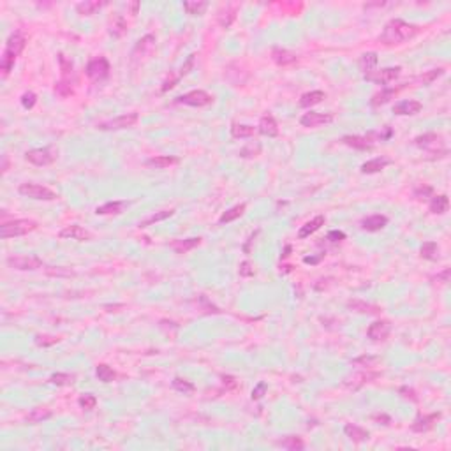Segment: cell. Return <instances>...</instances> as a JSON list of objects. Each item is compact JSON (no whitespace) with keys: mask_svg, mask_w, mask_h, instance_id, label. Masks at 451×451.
Listing matches in <instances>:
<instances>
[{"mask_svg":"<svg viewBox=\"0 0 451 451\" xmlns=\"http://www.w3.org/2000/svg\"><path fill=\"white\" fill-rule=\"evenodd\" d=\"M178 162V157H169V155H159V157H152L148 159L146 164L148 166H155V168L159 169H164V168H169L171 164H176Z\"/></svg>","mask_w":451,"mask_h":451,"instance_id":"obj_38","label":"cell"},{"mask_svg":"<svg viewBox=\"0 0 451 451\" xmlns=\"http://www.w3.org/2000/svg\"><path fill=\"white\" fill-rule=\"evenodd\" d=\"M173 388L183 395H189L194 391V384L185 379H182V377H175V379H173Z\"/></svg>","mask_w":451,"mask_h":451,"instance_id":"obj_45","label":"cell"},{"mask_svg":"<svg viewBox=\"0 0 451 451\" xmlns=\"http://www.w3.org/2000/svg\"><path fill=\"white\" fill-rule=\"evenodd\" d=\"M139 120L137 113H127V115H120L116 118H111L108 122H101L97 125L99 130H120V129H129L134 127Z\"/></svg>","mask_w":451,"mask_h":451,"instance_id":"obj_6","label":"cell"},{"mask_svg":"<svg viewBox=\"0 0 451 451\" xmlns=\"http://www.w3.org/2000/svg\"><path fill=\"white\" fill-rule=\"evenodd\" d=\"M400 70H402L400 67H386V69L373 70L372 74L365 76V80L373 81V83H377V85H388L400 76Z\"/></svg>","mask_w":451,"mask_h":451,"instance_id":"obj_12","label":"cell"},{"mask_svg":"<svg viewBox=\"0 0 451 451\" xmlns=\"http://www.w3.org/2000/svg\"><path fill=\"white\" fill-rule=\"evenodd\" d=\"M78 404H80V407L85 409V411H92V409H95V405H97V398H95L92 393H85L83 397H80Z\"/></svg>","mask_w":451,"mask_h":451,"instance_id":"obj_48","label":"cell"},{"mask_svg":"<svg viewBox=\"0 0 451 451\" xmlns=\"http://www.w3.org/2000/svg\"><path fill=\"white\" fill-rule=\"evenodd\" d=\"M259 132L263 134V136H268V137L278 136V127H277V122H275L273 116L264 115L263 118L259 120Z\"/></svg>","mask_w":451,"mask_h":451,"instance_id":"obj_22","label":"cell"},{"mask_svg":"<svg viewBox=\"0 0 451 451\" xmlns=\"http://www.w3.org/2000/svg\"><path fill=\"white\" fill-rule=\"evenodd\" d=\"M414 143H416V146L423 148V150H430L433 155L437 148L442 146V136H440V134H435V132H426V134H423V136L416 137Z\"/></svg>","mask_w":451,"mask_h":451,"instance_id":"obj_13","label":"cell"},{"mask_svg":"<svg viewBox=\"0 0 451 451\" xmlns=\"http://www.w3.org/2000/svg\"><path fill=\"white\" fill-rule=\"evenodd\" d=\"M34 229H37V222L30 220V218H16V220L4 222L0 226V236L4 240L14 238V236H23L32 233Z\"/></svg>","mask_w":451,"mask_h":451,"instance_id":"obj_3","label":"cell"},{"mask_svg":"<svg viewBox=\"0 0 451 451\" xmlns=\"http://www.w3.org/2000/svg\"><path fill=\"white\" fill-rule=\"evenodd\" d=\"M271 58L275 60V63H278L282 67L292 65V63L298 62V55L285 48H273L271 49Z\"/></svg>","mask_w":451,"mask_h":451,"instance_id":"obj_17","label":"cell"},{"mask_svg":"<svg viewBox=\"0 0 451 451\" xmlns=\"http://www.w3.org/2000/svg\"><path fill=\"white\" fill-rule=\"evenodd\" d=\"M104 6H106V2H99V0H87V2L78 4L76 11L80 14H83V16H92V14H95L99 9H102Z\"/></svg>","mask_w":451,"mask_h":451,"instance_id":"obj_29","label":"cell"},{"mask_svg":"<svg viewBox=\"0 0 451 451\" xmlns=\"http://www.w3.org/2000/svg\"><path fill=\"white\" fill-rule=\"evenodd\" d=\"M379 361H381L379 356H359V358L352 359V365L363 366V368H372V366H375Z\"/></svg>","mask_w":451,"mask_h":451,"instance_id":"obj_44","label":"cell"},{"mask_svg":"<svg viewBox=\"0 0 451 451\" xmlns=\"http://www.w3.org/2000/svg\"><path fill=\"white\" fill-rule=\"evenodd\" d=\"M35 101H37V97H35L34 92H27V94L21 95V106H23L25 109H32V108H34Z\"/></svg>","mask_w":451,"mask_h":451,"instance_id":"obj_52","label":"cell"},{"mask_svg":"<svg viewBox=\"0 0 451 451\" xmlns=\"http://www.w3.org/2000/svg\"><path fill=\"white\" fill-rule=\"evenodd\" d=\"M421 102L414 101V99H409V101H400L393 106V113L398 116H409V115H416V113L421 111Z\"/></svg>","mask_w":451,"mask_h":451,"instance_id":"obj_15","label":"cell"},{"mask_svg":"<svg viewBox=\"0 0 451 451\" xmlns=\"http://www.w3.org/2000/svg\"><path fill=\"white\" fill-rule=\"evenodd\" d=\"M390 331H391V324L388 321H375V323H372L368 326L366 335H368L370 340L379 342V340H386Z\"/></svg>","mask_w":451,"mask_h":451,"instance_id":"obj_14","label":"cell"},{"mask_svg":"<svg viewBox=\"0 0 451 451\" xmlns=\"http://www.w3.org/2000/svg\"><path fill=\"white\" fill-rule=\"evenodd\" d=\"M442 74H444V69H432V70H428L426 74H423V76H421V83L423 85H430L433 80H437V78L442 76Z\"/></svg>","mask_w":451,"mask_h":451,"instance_id":"obj_51","label":"cell"},{"mask_svg":"<svg viewBox=\"0 0 451 451\" xmlns=\"http://www.w3.org/2000/svg\"><path fill=\"white\" fill-rule=\"evenodd\" d=\"M7 264L13 270L20 271H32L42 266V259L37 256H11L7 257Z\"/></svg>","mask_w":451,"mask_h":451,"instance_id":"obj_8","label":"cell"},{"mask_svg":"<svg viewBox=\"0 0 451 451\" xmlns=\"http://www.w3.org/2000/svg\"><path fill=\"white\" fill-rule=\"evenodd\" d=\"M388 164H391L390 159L375 157V159H372V161H366L365 164L361 166V173H365V175H373V173H379L381 169H384Z\"/></svg>","mask_w":451,"mask_h":451,"instance_id":"obj_25","label":"cell"},{"mask_svg":"<svg viewBox=\"0 0 451 451\" xmlns=\"http://www.w3.org/2000/svg\"><path fill=\"white\" fill-rule=\"evenodd\" d=\"M127 206V201H109V203H104L101 206L95 208V213L97 215H118L122 213V210Z\"/></svg>","mask_w":451,"mask_h":451,"instance_id":"obj_23","label":"cell"},{"mask_svg":"<svg viewBox=\"0 0 451 451\" xmlns=\"http://www.w3.org/2000/svg\"><path fill=\"white\" fill-rule=\"evenodd\" d=\"M155 42L157 41H155V37L152 34L141 37L139 41H137V44L134 46V49H132V60L134 62H141V60L148 58V56L154 53Z\"/></svg>","mask_w":451,"mask_h":451,"instance_id":"obj_9","label":"cell"},{"mask_svg":"<svg viewBox=\"0 0 451 451\" xmlns=\"http://www.w3.org/2000/svg\"><path fill=\"white\" fill-rule=\"evenodd\" d=\"M235 13H236V9H226V14L224 13L218 14V25H220V27H224V28L231 27L233 20L236 18Z\"/></svg>","mask_w":451,"mask_h":451,"instance_id":"obj_49","label":"cell"},{"mask_svg":"<svg viewBox=\"0 0 451 451\" xmlns=\"http://www.w3.org/2000/svg\"><path fill=\"white\" fill-rule=\"evenodd\" d=\"M60 238H70V240H78V242H85V240H90L92 235L87 231V229H83L81 226L78 224H70L67 226V228H63L62 231L58 233Z\"/></svg>","mask_w":451,"mask_h":451,"instance_id":"obj_16","label":"cell"},{"mask_svg":"<svg viewBox=\"0 0 451 451\" xmlns=\"http://www.w3.org/2000/svg\"><path fill=\"white\" fill-rule=\"evenodd\" d=\"M74 379H76V377H74L72 373H67V372H56L49 377V381H51L53 384H56V386H69V384L74 383Z\"/></svg>","mask_w":451,"mask_h":451,"instance_id":"obj_43","label":"cell"},{"mask_svg":"<svg viewBox=\"0 0 451 451\" xmlns=\"http://www.w3.org/2000/svg\"><path fill=\"white\" fill-rule=\"evenodd\" d=\"M254 132H256V129H254L252 125H243V123H235V125L231 127V134L233 137H236V139H242V137H250L254 136Z\"/></svg>","mask_w":451,"mask_h":451,"instance_id":"obj_40","label":"cell"},{"mask_svg":"<svg viewBox=\"0 0 451 451\" xmlns=\"http://www.w3.org/2000/svg\"><path fill=\"white\" fill-rule=\"evenodd\" d=\"M344 433L351 440H354V442H363V440H366L370 435L368 430L361 428V426H358V425H352V423H347V425L344 426Z\"/></svg>","mask_w":451,"mask_h":451,"instance_id":"obj_24","label":"cell"},{"mask_svg":"<svg viewBox=\"0 0 451 451\" xmlns=\"http://www.w3.org/2000/svg\"><path fill=\"white\" fill-rule=\"evenodd\" d=\"M243 211H245V204H236V206H231L228 211H224V213L220 215V218H218V222L220 224H228V222H233L236 220L238 217H242Z\"/></svg>","mask_w":451,"mask_h":451,"instance_id":"obj_34","label":"cell"},{"mask_svg":"<svg viewBox=\"0 0 451 451\" xmlns=\"http://www.w3.org/2000/svg\"><path fill=\"white\" fill-rule=\"evenodd\" d=\"M18 190H20L21 196L30 197V199H37V201L56 199V194L51 189H48L44 185H37V183H21Z\"/></svg>","mask_w":451,"mask_h":451,"instance_id":"obj_5","label":"cell"},{"mask_svg":"<svg viewBox=\"0 0 451 451\" xmlns=\"http://www.w3.org/2000/svg\"><path fill=\"white\" fill-rule=\"evenodd\" d=\"M240 275H242V277H252L254 275V268H252V264L249 263V261H243L242 264H240Z\"/></svg>","mask_w":451,"mask_h":451,"instance_id":"obj_56","label":"cell"},{"mask_svg":"<svg viewBox=\"0 0 451 451\" xmlns=\"http://www.w3.org/2000/svg\"><path fill=\"white\" fill-rule=\"evenodd\" d=\"M208 4L206 2H197V0H194V2H183V9L187 11V14H192V16H199V14H203L204 11H206Z\"/></svg>","mask_w":451,"mask_h":451,"instance_id":"obj_42","label":"cell"},{"mask_svg":"<svg viewBox=\"0 0 451 451\" xmlns=\"http://www.w3.org/2000/svg\"><path fill=\"white\" fill-rule=\"evenodd\" d=\"M321 257H323V256H321ZM321 257H305V259H303V261H305V263H310V264H314V263H317V261H319V259H321Z\"/></svg>","mask_w":451,"mask_h":451,"instance_id":"obj_62","label":"cell"},{"mask_svg":"<svg viewBox=\"0 0 451 451\" xmlns=\"http://www.w3.org/2000/svg\"><path fill=\"white\" fill-rule=\"evenodd\" d=\"M289 252H291V245L285 247V250H284V254H282V257H287V256H289Z\"/></svg>","mask_w":451,"mask_h":451,"instance_id":"obj_64","label":"cell"},{"mask_svg":"<svg viewBox=\"0 0 451 451\" xmlns=\"http://www.w3.org/2000/svg\"><path fill=\"white\" fill-rule=\"evenodd\" d=\"M342 143L351 148H356V150H370L373 146L372 134H368V136H344Z\"/></svg>","mask_w":451,"mask_h":451,"instance_id":"obj_18","label":"cell"},{"mask_svg":"<svg viewBox=\"0 0 451 451\" xmlns=\"http://www.w3.org/2000/svg\"><path fill=\"white\" fill-rule=\"evenodd\" d=\"M109 74V62L104 56H97V58L90 60L87 65V76L94 81L104 80Z\"/></svg>","mask_w":451,"mask_h":451,"instance_id":"obj_10","label":"cell"},{"mask_svg":"<svg viewBox=\"0 0 451 451\" xmlns=\"http://www.w3.org/2000/svg\"><path fill=\"white\" fill-rule=\"evenodd\" d=\"M419 254H421L423 259L428 261H435L439 257V247H437L435 242H425L419 249Z\"/></svg>","mask_w":451,"mask_h":451,"instance_id":"obj_36","label":"cell"},{"mask_svg":"<svg viewBox=\"0 0 451 451\" xmlns=\"http://www.w3.org/2000/svg\"><path fill=\"white\" fill-rule=\"evenodd\" d=\"M25 44H27V39H25V35L21 32H14V34L9 35V39L6 42V49L2 53V58H0V70H2L4 78L9 76L16 58L25 49Z\"/></svg>","mask_w":451,"mask_h":451,"instance_id":"obj_2","label":"cell"},{"mask_svg":"<svg viewBox=\"0 0 451 451\" xmlns=\"http://www.w3.org/2000/svg\"><path fill=\"white\" fill-rule=\"evenodd\" d=\"M373 419H375V421H384L383 425H390V416H386V414H373Z\"/></svg>","mask_w":451,"mask_h":451,"instance_id":"obj_61","label":"cell"},{"mask_svg":"<svg viewBox=\"0 0 451 451\" xmlns=\"http://www.w3.org/2000/svg\"><path fill=\"white\" fill-rule=\"evenodd\" d=\"M328 240H330V242H333V243L342 242V240H345V233H342V231H330V233H328Z\"/></svg>","mask_w":451,"mask_h":451,"instance_id":"obj_58","label":"cell"},{"mask_svg":"<svg viewBox=\"0 0 451 451\" xmlns=\"http://www.w3.org/2000/svg\"><path fill=\"white\" fill-rule=\"evenodd\" d=\"M440 418L439 412H433V414H428V416H418V418L414 419V423H412V430L414 432H426V430H430L433 426V421H437V419Z\"/></svg>","mask_w":451,"mask_h":451,"instance_id":"obj_20","label":"cell"},{"mask_svg":"<svg viewBox=\"0 0 451 451\" xmlns=\"http://www.w3.org/2000/svg\"><path fill=\"white\" fill-rule=\"evenodd\" d=\"M335 116L331 113H316V111H310L305 113V115L299 118V123L303 127H309V129H316V127L321 125H326V123L333 122Z\"/></svg>","mask_w":451,"mask_h":451,"instance_id":"obj_11","label":"cell"},{"mask_svg":"<svg viewBox=\"0 0 451 451\" xmlns=\"http://www.w3.org/2000/svg\"><path fill=\"white\" fill-rule=\"evenodd\" d=\"M211 101H213V97L204 90H190V92H187V94L176 97V102H178V104L194 106V108H204V106L211 104Z\"/></svg>","mask_w":451,"mask_h":451,"instance_id":"obj_7","label":"cell"},{"mask_svg":"<svg viewBox=\"0 0 451 451\" xmlns=\"http://www.w3.org/2000/svg\"><path fill=\"white\" fill-rule=\"evenodd\" d=\"M323 224H324V217L323 215H317V217H314L312 220H309L307 224L302 226V229L298 231V236L299 238H307V236H310L312 233H316Z\"/></svg>","mask_w":451,"mask_h":451,"instance_id":"obj_30","label":"cell"},{"mask_svg":"<svg viewBox=\"0 0 451 451\" xmlns=\"http://www.w3.org/2000/svg\"><path fill=\"white\" fill-rule=\"evenodd\" d=\"M173 213H175V210H162V211H157V213H152L139 222V228H148V226H154L161 220H166V218L171 217Z\"/></svg>","mask_w":451,"mask_h":451,"instance_id":"obj_33","label":"cell"},{"mask_svg":"<svg viewBox=\"0 0 451 451\" xmlns=\"http://www.w3.org/2000/svg\"><path fill=\"white\" fill-rule=\"evenodd\" d=\"M432 192H433L432 187H430V185H425V183H423V185H419V187H416V189H414V196L418 197V199H425V197L432 196Z\"/></svg>","mask_w":451,"mask_h":451,"instance_id":"obj_53","label":"cell"},{"mask_svg":"<svg viewBox=\"0 0 451 451\" xmlns=\"http://www.w3.org/2000/svg\"><path fill=\"white\" fill-rule=\"evenodd\" d=\"M137 7H139V4H137V2H134L132 6H130V9H132V14L137 13Z\"/></svg>","mask_w":451,"mask_h":451,"instance_id":"obj_63","label":"cell"},{"mask_svg":"<svg viewBox=\"0 0 451 451\" xmlns=\"http://www.w3.org/2000/svg\"><path fill=\"white\" fill-rule=\"evenodd\" d=\"M416 34H418V27H414V25L407 23V21H404V20L395 18V20H390L386 23L383 34L379 35V41L386 46H397V44H402V42L409 41V39H412Z\"/></svg>","mask_w":451,"mask_h":451,"instance_id":"obj_1","label":"cell"},{"mask_svg":"<svg viewBox=\"0 0 451 451\" xmlns=\"http://www.w3.org/2000/svg\"><path fill=\"white\" fill-rule=\"evenodd\" d=\"M201 243V238H187V240H176V242L171 243V249L175 250L176 254H185L189 250L196 249Z\"/></svg>","mask_w":451,"mask_h":451,"instance_id":"obj_27","label":"cell"},{"mask_svg":"<svg viewBox=\"0 0 451 451\" xmlns=\"http://www.w3.org/2000/svg\"><path fill=\"white\" fill-rule=\"evenodd\" d=\"M261 154V144L259 143H249L247 146H243L240 150V157L249 159V157H256V155Z\"/></svg>","mask_w":451,"mask_h":451,"instance_id":"obj_47","label":"cell"},{"mask_svg":"<svg viewBox=\"0 0 451 451\" xmlns=\"http://www.w3.org/2000/svg\"><path fill=\"white\" fill-rule=\"evenodd\" d=\"M58 62H60V70H62V76H63L62 80H69L70 74H72V62L65 55H62V53L58 55Z\"/></svg>","mask_w":451,"mask_h":451,"instance_id":"obj_46","label":"cell"},{"mask_svg":"<svg viewBox=\"0 0 451 451\" xmlns=\"http://www.w3.org/2000/svg\"><path fill=\"white\" fill-rule=\"evenodd\" d=\"M56 148L44 146V148H34V150L25 152V159L34 166H48L56 161Z\"/></svg>","mask_w":451,"mask_h":451,"instance_id":"obj_4","label":"cell"},{"mask_svg":"<svg viewBox=\"0 0 451 451\" xmlns=\"http://www.w3.org/2000/svg\"><path fill=\"white\" fill-rule=\"evenodd\" d=\"M397 94H398V88H384V90H381L379 94L373 95L372 101H370V104H372V106L386 104V102L390 101L391 97H395Z\"/></svg>","mask_w":451,"mask_h":451,"instance_id":"obj_35","label":"cell"},{"mask_svg":"<svg viewBox=\"0 0 451 451\" xmlns=\"http://www.w3.org/2000/svg\"><path fill=\"white\" fill-rule=\"evenodd\" d=\"M388 224V217L386 215H368V217H365L361 220V228L365 229V231H370V233H375V231H381V229L384 228V226Z\"/></svg>","mask_w":451,"mask_h":451,"instance_id":"obj_19","label":"cell"},{"mask_svg":"<svg viewBox=\"0 0 451 451\" xmlns=\"http://www.w3.org/2000/svg\"><path fill=\"white\" fill-rule=\"evenodd\" d=\"M95 373H97L99 381H102V383H113V381L116 379V372L109 365H104V363L97 365V368H95Z\"/></svg>","mask_w":451,"mask_h":451,"instance_id":"obj_37","label":"cell"},{"mask_svg":"<svg viewBox=\"0 0 451 451\" xmlns=\"http://www.w3.org/2000/svg\"><path fill=\"white\" fill-rule=\"evenodd\" d=\"M55 92L60 95V97H67V95L72 94V87H70V81L69 80H62L55 85Z\"/></svg>","mask_w":451,"mask_h":451,"instance_id":"obj_50","label":"cell"},{"mask_svg":"<svg viewBox=\"0 0 451 451\" xmlns=\"http://www.w3.org/2000/svg\"><path fill=\"white\" fill-rule=\"evenodd\" d=\"M324 97H326V94L321 90L307 92V94H303L302 99H299V106H302V108H310V106H314V104H319Z\"/></svg>","mask_w":451,"mask_h":451,"instance_id":"obj_31","label":"cell"},{"mask_svg":"<svg viewBox=\"0 0 451 451\" xmlns=\"http://www.w3.org/2000/svg\"><path fill=\"white\" fill-rule=\"evenodd\" d=\"M347 307L359 314H379L381 312L379 307L372 305V303L361 302V299H351V302H347Z\"/></svg>","mask_w":451,"mask_h":451,"instance_id":"obj_28","label":"cell"},{"mask_svg":"<svg viewBox=\"0 0 451 451\" xmlns=\"http://www.w3.org/2000/svg\"><path fill=\"white\" fill-rule=\"evenodd\" d=\"M377 62H379V58H377V53H373V51L363 53L361 58H359V62H358L359 70H361L365 76H368V74L373 72V69H375Z\"/></svg>","mask_w":451,"mask_h":451,"instance_id":"obj_21","label":"cell"},{"mask_svg":"<svg viewBox=\"0 0 451 451\" xmlns=\"http://www.w3.org/2000/svg\"><path fill=\"white\" fill-rule=\"evenodd\" d=\"M48 273L49 275H67V277H70V275H74V271H69V270L63 271L62 268H56V270H48Z\"/></svg>","mask_w":451,"mask_h":451,"instance_id":"obj_60","label":"cell"},{"mask_svg":"<svg viewBox=\"0 0 451 451\" xmlns=\"http://www.w3.org/2000/svg\"><path fill=\"white\" fill-rule=\"evenodd\" d=\"M447 208H449V199H447V196H444V194L432 197V201H430V211L435 215L446 213Z\"/></svg>","mask_w":451,"mask_h":451,"instance_id":"obj_32","label":"cell"},{"mask_svg":"<svg viewBox=\"0 0 451 451\" xmlns=\"http://www.w3.org/2000/svg\"><path fill=\"white\" fill-rule=\"evenodd\" d=\"M53 416V412L46 407H37L27 416V421L28 423H39V421H44V419H49Z\"/></svg>","mask_w":451,"mask_h":451,"instance_id":"obj_39","label":"cell"},{"mask_svg":"<svg viewBox=\"0 0 451 451\" xmlns=\"http://www.w3.org/2000/svg\"><path fill=\"white\" fill-rule=\"evenodd\" d=\"M278 446L285 447V449H292V451H294V449H303V446H305V444H303L302 437L289 435V437H285V439L278 440Z\"/></svg>","mask_w":451,"mask_h":451,"instance_id":"obj_41","label":"cell"},{"mask_svg":"<svg viewBox=\"0 0 451 451\" xmlns=\"http://www.w3.org/2000/svg\"><path fill=\"white\" fill-rule=\"evenodd\" d=\"M194 58H196V55H190L189 58H187V62L183 63L182 70H180V76H185V74L190 72V69H192V65H194Z\"/></svg>","mask_w":451,"mask_h":451,"instance_id":"obj_57","label":"cell"},{"mask_svg":"<svg viewBox=\"0 0 451 451\" xmlns=\"http://www.w3.org/2000/svg\"><path fill=\"white\" fill-rule=\"evenodd\" d=\"M266 390H268V384L264 383V381L257 383V386L252 390V400H259V398H263L264 393H266Z\"/></svg>","mask_w":451,"mask_h":451,"instance_id":"obj_54","label":"cell"},{"mask_svg":"<svg viewBox=\"0 0 451 451\" xmlns=\"http://www.w3.org/2000/svg\"><path fill=\"white\" fill-rule=\"evenodd\" d=\"M125 32H127V21L123 20V16L115 14V16L111 18V21H109V34H111L113 37L120 39V37H123Z\"/></svg>","mask_w":451,"mask_h":451,"instance_id":"obj_26","label":"cell"},{"mask_svg":"<svg viewBox=\"0 0 451 451\" xmlns=\"http://www.w3.org/2000/svg\"><path fill=\"white\" fill-rule=\"evenodd\" d=\"M400 393H404L402 395L404 398H411V400H414V402L418 400V397H416V393L411 390V388H400Z\"/></svg>","mask_w":451,"mask_h":451,"instance_id":"obj_59","label":"cell"},{"mask_svg":"<svg viewBox=\"0 0 451 451\" xmlns=\"http://www.w3.org/2000/svg\"><path fill=\"white\" fill-rule=\"evenodd\" d=\"M56 342H58L56 337H41V335H39V337L35 338V344L41 345V347H48V345H53V344H56Z\"/></svg>","mask_w":451,"mask_h":451,"instance_id":"obj_55","label":"cell"}]
</instances>
